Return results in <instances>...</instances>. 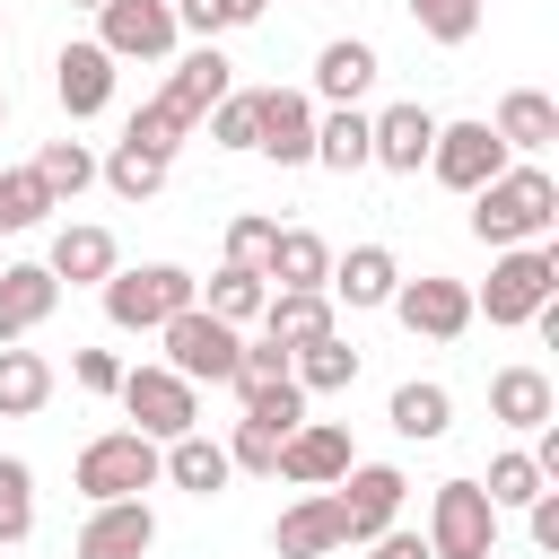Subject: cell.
I'll list each match as a JSON object with an SVG mask.
<instances>
[{"label": "cell", "mask_w": 559, "mask_h": 559, "mask_svg": "<svg viewBox=\"0 0 559 559\" xmlns=\"http://www.w3.org/2000/svg\"><path fill=\"white\" fill-rule=\"evenodd\" d=\"M550 297H559V253H550V245H507V253L489 262V288L472 297V314H489V323H533Z\"/></svg>", "instance_id": "cell-3"}, {"label": "cell", "mask_w": 559, "mask_h": 559, "mask_svg": "<svg viewBox=\"0 0 559 559\" xmlns=\"http://www.w3.org/2000/svg\"><path fill=\"white\" fill-rule=\"evenodd\" d=\"M70 480H79L87 507H105V498H140V489L157 480V437H140V428H105V437L79 445Z\"/></svg>", "instance_id": "cell-5"}, {"label": "cell", "mask_w": 559, "mask_h": 559, "mask_svg": "<svg viewBox=\"0 0 559 559\" xmlns=\"http://www.w3.org/2000/svg\"><path fill=\"white\" fill-rule=\"evenodd\" d=\"M175 9V35H201V44H218L227 26H253L271 0H166Z\"/></svg>", "instance_id": "cell-33"}, {"label": "cell", "mask_w": 559, "mask_h": 559, "mask_svg": "<svg viewBox=\"0 0 559 559\" xmlns=\"http://www.w3.org/2000/svg\"><path fill=\"white\" fill-rule=\"evenodd\" d=\"M52 306H61V280H52L44 262H9V271H0V341H26Z\"/></svg>", "instance_id": "cell-22"}, {"label": "cell", "mask_w": 559, "mask_h": 559, "mask_svg": "<svg viewBox=\"0 0 559 559\" xmlns=\"http://www.w3.org/2000/svg\"><path fill=\"white\" fill-rule=\"evenodd\" d=\"M314 166H332V175H358L367 166V114L358 105L314 114Z\"/></svg>", "instance_id": "cell-30"}, {"label": "cell", "mask_w": 559, "mask_h": 559, "mask_svg": "<svg viewBox=\"0 0 559 559\" xmlns=\"http://www.w3.org/2000/svg\"><path fill=\"white\" fill-rule=\"evenodd\" d=\"M157 341H166V358L157 367H175L183 384H236V323H218V314H201V306H183L175 323H157Z\"/></svg>", "instance_id": "cell-7"}, {"label": "cell", "mask_w": 559, "mask_h": 559, "mask_svg": "<svg viewBox=\"0 0 559 559\" xmlns=\"http://www.w3.org/2000/svg\"><path fill=\"white\" fill-rule=\"evenodd\" d=\"M218 96H236V61H227L218 44H201V52H183V61H175V79L131 114V131H122V140H131V148H148V157H175V148L192 140V122H201Z\"/></svg>", "instance_id": "cell-1"}, {"label": "cell", "mask_w": 559, "mask_h": 559, "mask_svg": "<svg viewBox=\"0 0 559 559\" xmlns=\"http://www.w3.org/2000/svg\"><path fill=\"white\" fill-rule=\"evenodd\" d=\"M489 411L507 428H550V376L542 367H498L489 376Z\"/></svg>", "instance_id": "cell-29"}, {"label": "cell", "mask_w": 559, "mask_h": 559, "mask_svg": "<svg viewBox=\"0 0 559 559\" xmlns=\"http://www.w3.org/2000/svg\"><path fill=\"white\" fill-rule=\"evenodd\" d=\"M52 280H70V288H105L114 271H122V253H114V236L105 227H87V218H70L61 236H52V262H44Z\"/></svg>", "instance_id": "cell-19"}, {"label": "cell", "mask_w": 559, "mask_h": 559, "mask_svg": "<svg viewBox=\"0 0 559 559\" xmlns=\"http://www.w3.org/2000/svg\"><path fill=\"white\" fill-rule=\"evenodd\" d=\"M157 480H175V489H192V498H218L227 480H236V463H227V445L218 437H175V445H157Z\"/></svg>", "instance_id": "cell-21"}, {"label": "cell", "mask_w": 559, "mask_h": 559, "mask_svg": "<svg viewBox=\"0 0 559 559\" xmlns=\"http://www.w3.org/2000/svg\"><path fill=\"white\" fill-rule=\"evenodd\" d=\"M393 314H402V332H419V341H463V332H472V288L445 280V271H419V280L393 288Z\"/></svg>", "instance_id": "cell-11"}, {"label": "cell", "mask_w": 559, "mask_h": 559, "mask_svg": "<svg viewBox=\"0 0 559 559\" xmlns=\"http://www.w3.org/2000/svg\"><path fill=\"white\" fill-rule=\"evenodd\" d=\"M183 306H201V280L175 271V262H140V271H114V280H105L114 332H157V323H175Z\"/></svg>", "instance_id": "cell-4"}, {"label": "cell", "mask_w": 559, "mask_h": 559, "mask_svg": "<svg viewBox=\"0 0 559 559\" xmlns=\"http://www.w3.org/2000/svg\"><path fill=\"white\" fill-rule=\"evenodd\" d=\"M262 280H271V288H323V280H332V245H323L314 227H280Z\"/></svg>", "instance_id": "cell-25"}, {"label": "cell", "mask_w": 559, "mask_h": 559, "mask_svg": "<svg viewBox=\"0 0 559 559\" xmlns=\"http://www.w3.org/2000/svg\"><path fill=\"white\" fill-rule=\"evenodd\" d=\"M367 559H437V550H428V533H402V524H384V533L367 542Z\"/></svg>", "instance_id": "cell-45"}, {"label": "cell", "mask_w": 559, "mask_h": 559, "mask_svg": "<svg viewBox=\"0 0 559 559\" xmlns=\"http://www.w3.org/2000/svg\"><path fill=\"white\" fill-rule=\"evenodd\" d=\"M122 411L140 419V437H157V445H175V437H192L201 428V402H192V384L175 376V367H122Z\"/></svg>", "instance_id": "cell-8"}, {"label": "cell", "mask_w": 559, "mask_h": 559, "mask_svg": "<svg viewBox=\"0 0 559 559\" xmlns=\"http://www.w3.org/2000/svg\"><path fill=\"white\" fill-rule=\"evenodd\" d=\"M323 332H332V297H323V288H271V297H262V341L306 349V341H323Z\"/></svg>", "instance_id": "cell-23"}, {"label": "cell", "mask_w": 559, "mask_h": 559, "mask_svg": "<svg viewBox=\"0 0 559 559\" xmlns=\"http://www.w3.org/2000/svg\"><path fill=\"white\" fill-rule=\"evenodd\" d=\"M0 114H9V96H0Z\"/></svg>", "instance_id": "cell-48"}, {"label": "cell", "mask_w": 559, "mask_h": 559, "mask_svg": "<svg viewBox=\"0 0 559 559\" xmlns=\"http://www.w3.org/2000/svg\"><path fill=\"white\" fill-rule=\"evenodd\" d=\"M428 140H437V114H428V105H384V114H367V166L419 175V166H428Z\"/></svg>", "instance_id": "cell-17"}, {"label": "cell", "mask_w": 559, "mask_h": 559, "mask_svg": "<svg viewBox=\"0 0 559 559\" xmlns=\"http://www.w3.org/2000/svg\"><path fill=\"white\" fill-rule=\"evenodd\" d=\"M489 131L507 140V157H515V148H550V140H559V105H550L542 87H507V96H498V122H489Z\"/></svg>", "instance_id": "cell-26"}, {"label": "cell", "mask_w": 559, "mask_h": 559, "mask_svg": "<svg viewBox=\"0 0 559 559\" xmlns=\"http://www.w3.org/2000/svg\"><path fill=\"white\" fill-rule=\"evenodd\" d=\"M70 9H105V0H70Z\"/></svg>", "instance_id": "cell-47"}, {"label": "cell", "mask_w": 559, "mask_h": 559, "mask_svg": "<svg viewBox=\"0 0 559 559\" xmlns=\"http://www.w3.org/2000/svg\"><path fill=\"white\" fill-rule=\"evenodd\" d=\"M515 157H507V140L489 131V122H437V140H428V175L445 183V192H480V183H498Z\"/></svg>", "instance_id": "cell-9"}, {"label": "cell", "mask_w": 559, "mask_h": 559, "mask_svg": "<svg viewBox=\"0 0 559 559\" xmlns=\"http://www.w3.org/2000/svg\"><path fill=\"white\" fill-rule=\"evenodd\" d=\"M550 218H559V183H550L542 166H507L498 183L472 192V236L498 245V253H507V245H533Z\"/></svg>", "instance_id": "cell-2"}, {"label": "cell", "mask_w": 559, "mask_h": 559, "mask_svg": "<svg viewBox=\"0 0 559 559\" xmlns=\"http://www.w3.org/2000/svg\"><path fill=\"white\" fill-rule=\"evenodd\" d=\"M411 26L428 44H472L480 35V0H411Z\"/></svg>", "instance_id": "cell-39"}, {"label": "cell", "mask_w": 559, "mask_h": 559, "mask_svg": "<svg viewBox=\"0 0 559 559\" xmlns=\"http://www.w3.org/2000/svg\"><path fill=\"white\" fill-rule=\"evenodd\" d=\"M96 44L114 61H166L175 52V9L166 0H105L96 9Z\"/></svg>", "instance_id": "cell-14"}, {"label": "cell", "mask_w": 559, "mask_h": 559, "mask_svg": "<svg viewBox=\"0 0 559 559\" xmlns=\"http://www.w3.org/2000/svg\"><path fill=\"white\" fill-rule=\"evenodd\" d=\"M271 550H280V559H323V550H349L332 489H306V498H297V507L271 524Z\"/></svg>", "instance_id": "cell-18"}, {"label": "cell", "mask_w": 559, "mask_h": 559, "mask_svg": "<svg viewBox=\"0 0 559 559\" xmlns=\"http://www.w3.org/2000/svg\"><path fill=\"white\" fill-rule=\"evenodd\" d=\"M393 288H402V262L384 245H349L323 280V297H341V306H393Z\"/></svg>", "instance_id": "cell-20"}, {"label": "cell", "mask_w": 559, "mask_h": 559, "mask_svg": "<svg viewBox=\"0 0 559 559\" xmlns=\"http://www.w3.org/2000/svg\"><path fill=\"white\" fill-rule=\"evenodd\" d=\"M236 393H245V419H262V428H280V437L306 419V393H297V376H262V384H236Z\"/></svg>", "instance_id": "cell-35"}, {"label": "cell", "mask_w": 559, "mask_h": 559, "mask_svg": "<svg viewBox=\"0 0 559 559\" xmlns=\"http://www.w3.org/2000/svg\"><path fill=\"white\" fill-rule=\"evenodd\" d=\"M227 463H236V472H271V463H280V428H262V419H236V437H227Z\"/></svg>", "instance_id": "cell-42"}, {"label": "cell", "mask_w": 559, "mask_h": 559, "mask_svg": "<svg viewBox=\"0 0 559 559\" xmlns=\"http://www.w3.org/2000/svg\"><path fill=\"white\" fill-rule=\"evenodd\" d=\"M480 489H489V507H533V498H542L550 480H542V463H533V454H498Z\"/></svg>", "instance_id": "cell-40"}, {"label": "cell", "mask_w": 559, "mask_h": 559, "mask_svg": "<svg viewBox=\"0 0 559 559\" xmlns=\"http://www.w3.org/2000/svg\"><path fill=\"white\" fill-rule=\"evenodd\" d=\"M210 140L218 148H253V96H218L210 105Z\"/></svg>", "instance_id": "cell-43"}, {"label": "cell", "mask_w": 559, "mask_h": 559, "mask_svg": "<svg viewBox=\"0 0 559 559\" xmlns=\"http://www.w3.org/2000/svg\"><path fill=\"white\" fill-rule=\"evenodd\" d=\"M96 175H105L122 201H148V192L166 183V157H148V148H131V140H114V157H105Z\"/></svg>", "instance_id": "cell-37"}, {"label": "cell", "mask_w": 559, "mask_h": 559, "mask_svg": "<svg viewBox=\"0 0 559 559\" xmlns=\"http://www.w3.org/2000/svg\"><path fill=\"white\" fill-rule=\"evenodd\" d=\"M428 550L437 559H498V507L480 480H437L428 498Z\"/></svg>", "instance_id": "cell-6"}, {"label": "cell", "mask_w": 559, "mask_h": 559, "mask_svg": "<svg viewBox=\"0 0 559 559\" xmlns=\"http://www.w3.org/2000/svg\"><path fill=\"white\" fill-rule=\"evenodd\" d=\"M524 515H533V542H542V550H559V489H542Z\"/></svg>", "instance_id": "cell-46"}, {"label": "cell", "mask_w": 559, "mask_h": 559, "mask_svg": "<svg viewBox=\"0 0 559 559\" xmlns=\"http://www.w3.org/2000/svg\"><path fill=\"white\" fill-rule=\"evenodd\" d=\"M262 297H271V280H262V271H236V262H227V271L210 280L201 314H218V323H253V314H262Z\"/></svg>", "instance_id": "cell-34"}, {"label": "cell", "mask_w": 559, "mask_h": 559, "mask_svg": "<svg viewBox=\"0 0 559 559\" xmlns=\"http://www.w3.org/2000/svg\"><path fill=\"white\" fill-rule=\"evenodd\" d=\"M35 183H44L52 210H61V201H79V192L96 183V157H87L79 140H44V148H35Z\"/></svg>", "instance_id": "cell-32"}, {"label": "cell", "mask_w": 559, "mask_h": 559, "mask_svg": "<svg viewBox=\"0 0 559 559\" xmlns=\"http://www.w3.org/2000/svg\"><path fill=\"white\" fill-rule=\"evenodd\" d=\"M271 236H280V218H227V262L236 271H262L271 262Z\"/></svg>", "instance_id": "cell-41"}, {"label": "cell", "mask_w": 559, "mask_h": 559, "mask_svg": "<svg viewBox=\"0 0 559 559\" xmlns=\"http://www.w3.org/2000/svg\"><path fill=\"white\" fill-rule=\"evenodd\" d=\"M148 550H157L148 498H105V507L79 524V559H148Z\"/></svg>", "instance_id": "cell-15"}, {"label": "cell", "mask_w": 559, "mask_h": 559, "mask_svg": "<svg viewBox=\"0 0 559 559\" xmlns=\"http://www.w3.org/2000/svg\"><path fill=\"white\" fill-rule=\"evenodd\" d=\"M402 498H411V480H402L393 463H349V472L332 480V507H341V533H349V542H376V533L402 515Z\"/></svg>", "instance_id": "cell-10"}, {"label": "cell", "mask_w": 559, "mask_h": 559, "mask_svg": "<svg viewBox=\"0 0 559 559\" xmlns=\"http://www.w3.org/2000/svg\"><path fill=\"white\" fill-rule=\"evenodd\" d=\"M70 384H79V393H114V384H122V358H114V349H70Z\"/></svg>", "instance_id": "cell-44"}, {"label": "cell", "mask_w": 559, "mask_h": 559, "mask_svg": "<svg viewBox=\"0 0 559 559\" xmlns=\"http://www.w3.org/2000/svg\"><path fill=\"white\" fill-rule=\"evenodd\" d=\"M52 210V192L35 183V166H0V236H17V227H35Z\"/></svg>", "instance_id": "cell-38"}, {"label": "cell", "mask_w": 559, "mask_h": 559, "mask_svg": "<svg viewBox=\"0 0 559 559\" xmlns=\"http://www.w3.org/2000/svg\"><path fill=\"white\" fill-rule=\"evenodd\" d=\"M314 87H323L332 105H358V96L376 87V44H367V35H332V44L314 52Z\"/></svg>", "instance_id": "cell-24"}, {"label": "cell", "mask_w": 559, "mask_h": 559, "mask_svg": "<svg viewBox=\"0 0 559 559\" xmlns=\"http://www.w3.org/2000/svg\"><path fill=\"white\" fill-rule=\"evenodd\" d=\"M349 463H358V454H349V428H332V419H297V428L280 437V463H271V480H297V489H332Z\"/></svg>", "instance_id": "cell-13"}, {"label": "cell", "mask_w": 559, "mask_h": 559, "mask_svg": "<svg viewBox=\"0 0 559 559\" xmlns=\"http://www.w3.org/2000/svg\"><path fill=\"white\" fill-rule=\"evenodd\" d=\"M35 533V472L17 454H0V550Z\"/></svg>", "instance_id": "cell-36"}, {"label": "cell", "mask_w": 559, "mask_h": 559, "mask_svg": "<svg viewBox=\"0 0 559 559\" xmlns=\"http://www.w3.org/2000/svg\"><path fill=\"white\" fill-rule=\"evenodd\" d=\"M393 437H411V445H428V437H445L454 428V402H445V384H393Z\"/></svg>", "instance_id": "cell-31"}, {"label": "cell", "mask_w": 559, "mask_h": 559, "mask_svg": "<svg viewBox=\"0 0 559 559\" xmlns=\"http://www.w3.org/2000/svg\"><path fill=\"white\" fill-rule=\"evenodd\" d=\"M52 96H61L70 122L105 114V105H114V52H105V44H61V52H52Z\"/></svg>", "instance_id": "cell-16"}, {"label": "cell", "mask_w": 559, "mask_h": 559, "mask_svg": "<svg viewBox=\"0 0 559 559\" xmlns=\"http://www.w3.org/2000/svg\"><path fill=\"white\" fill-rule=\"evenodd\" d=\"M288 376H297V393H349V384H358V349H349L341 332H323V341L288 349Z\"/></svg>", "instance_id": "cell-28"}, {"label": "cell", "mask_w": 559, "mask_h": 559, "mask_svg": "<svg viewBox=\"0 0 559 559\" xmlns=\"http://www.w3.org/2000/svg\"><path fill=\"white\" fill-rule=\"evenodd\" d=\"M44 402H52V358L0 341V419H26V411H44Z\"/></svg>", "instance_id": "cell-27"}, {"label": "cell", "mask_w": 559, "mask_h": 559, "mask_svg": "<svg viewBox=\"0 0 559 559\" xmlns=\"http://www.w3.org/2000/svg\"><path fill=\"white\" fill-rule=\"evenodd\" d=\"M253 148L271 166H314V105L297 87H253Z\"/></svg>", "instance_id": "cell-12"}]
</instances>
